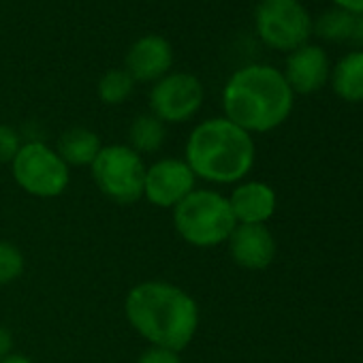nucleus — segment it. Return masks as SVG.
I'll use <instances>...</instances> for the list:
<instances>
[{"label": "nucleus", "mask_w": 363, "mask_h": 363, "mask_svg": "<svg viewBox=\"0 0 363 363\" xmlns=\"http://www.w3.org/2000/svg\"><path fill=\"white\" fill-rule=\"evenodd\" d=\"M167 139V126L154 113L137 116L128 126V147H133L139 156L154 154L162 147Z\"/></svg>", "instance_id": "f3484780"}, {"label": "nucleus", "mask_w": 363, "mask_h": 363, "mask_svg": "<svg viewBox=\"0 0 363 363\" xmlns=\"http://www.w3.org/2000/svg\"><path fill=\"white\" fill-rule=\"evenodd\" d=\"M137 363H182V357L175 350L160 348V346H150L139 354Z\"/></svg>", "instance_id": "412c9836"}, {"label": "nucleus", "mask_w": 363, "mask_h": 363, "mask_svg": "<svg viewBox=\"0 0 363 363\" xmlns=\"http://www.w3.org/2000/svg\"><path fill=\"white\" fill-rule=\"evenodd\" d=\"M173 227L193 248H216L231 238L238 220L223 193L195 189L173 208Z\"/></svg>", "instance_id": "20e7f679"}, {"label": "nucleus", "mask_w": 363, "mask_h": 363, "mask_svg": "<svg viewBox=\"0 0 363 363\" xmlns=\"http://www.w3.org/2000/svg\"><path fill=\"white\" fill-rule=\"evenodd\" d=\"M173 67V48L160 35H145L137 39L126 54V71L139 84H154Z\"/></svg>", "instance_id": "9b49d317"}, {"label": "nucleus", "mask_w": 363, "mask_h": 363, "mask_svg": "<svg viewBox=\"0 0 363 363\" xmlns=\"http://www.w3.org/2000/svg\"><path fill=\"white\" fill-rule=\"evenodd\" d=\"M135 84L137 82L130 77V73L126 69H111L101 75L96 92L105 105H120L130 99Z\"/></svg>", "instance_id": "a211bd4d"}, {"label": "nucleus", "mask_w": 363, "mask_h": 363, "mask_svg": "<svg viewBox=\"0 0 363 363\" xmlns=\"http://www.w3.org/2000/svg\"><path fill=\"white\" fill-rule=\"evenodd\" d=\"M235 265L259 272L274 263L276 240L265 225H238L227 240Z\"/></svg>", "instance_id": "f8f14e48"}, {"label": "nucleus", "mask_w": 363, "mask_h": 363, "mask_svg": "<svg viewBox=\"0 0 363 363\" xmlns=\"http://www.w3.org/2000/svg\"><path fill=\"white\" fill-rule=\"evenodd\" d=\"M16 184L37 199H56L71 184V167L41 139L24 141L11 162Z\"/></svg>", "instance_id": "39448f33"}, {"label": "nucleus", "mask_w": 363, "mask_h": 363, "mask_svg": "<svg viewBox=\"0 0 363 363\" xmlns=\"http://www.w3.org/2000/svg\"><path fill=\"white\" fill-rule=\"evenodd\" d=\"M295 105V94L280 69L272 65H246L223 88L225 118L246 133H269L282 126Z\"/></svg>", "instance_id": "f03ea898"}, {"label": "nucleus", "mask_w": 363, "mask_h": 363, "mask_svg": "<svg viewBox=\"0 0 363 363\" xmlns=\"http://www.w3.org/2000/svg\"><path fill=\"white\" fill-rule=\"evenodd\" d=\"M22 143V135L13 126L0 124V164H11Z\"/></svg>", "instance_id": "aec40b11"}, {"label": "nucleus", "mask_w": 363, "mask_h": 363, "mask_svg": "<svg viewBox=\"0 0 363 363\" xmlns=\"http://www.w3.org/2000/svg\"><path fill=\"white\" fill-rule=\"evenodd\" d=\"M312 35L333 43H363V16H352L342 9H325L312 22Z\"/></svg>", "instance_id": "4468645a"}, {"label": "nucleus", "mask_w": 363, "mask_h": 363, "mask_svg": "<svg viewBox=\"0 0 363 363\" xmlns=\"http://www.w3.org/2000/svg\"><path fill=\"white\" fill-rule=\"evenodd\" d=\"M282 75L293 94H314L329 82V56L320 45L306 43L286 54Z\"/></svg>", "instance_id": "9d476101"}, {"label": "nucleus", "mask_w": 363, "mask_h": 363, "mask_svg": "<svg viewBox=\"0 0 363 363\" xmlns=\"http://www.w3.org/2000/svg\"><path fill=\"white\" fill-rule=\"evenodd\" d=\"M255 158L252 135L225 116L199 122L184 147V160L195 177L212 184H240L255 167Z\"/></svg>", "instance_id": "7ed1b4c3"}, {"label": "nucleus", "mask_w": 363, "mask_h": 363, "mask_svg": "<svg viewBox=\"0 0 363 363\" xmlns=\"http://www.w3.org/2000/svg\"><path fill=\"white\" fill-rule=\"evenodd\" d=\"M335 9H342L352 16H363V0H331Z\"/></svg>", "instance_id": "4be33fe9"}, {"label": "nucleus", "mask_w": 363, "mask_h": 363, "mask_svg": "<svg viewBox=\"0 0 363 363\" xmlns=\"http://www.w3.org/2000/svg\"><path fill=\"white\" fill-rule=\"evenodd\" d=\"M333 92L346 103L363 101V50L344 54L329 75Z\"/></svg>", "instance_id": "dca6fc26"}, {"label": "nucleus", "mask_w": 363, "mask_h": 363, "mask_svg": "<svg viewBox=\"0 0 363 363\" xmlns=\"http://www.w3.org/2000/svg\"><path fill=\"white\" fill-rule=\"evenodd\" d=\"M206 99L203 84L197 75L171 71L150 90V113L164 124H184L197 116Z\"/></svg>", "instance_id": "6e6552de"}, {"label": "nucleus", "mask_w": 363, "mask_h": 363, "mask_svg": "<svg viewBox=\"0 0 363 363\" xmlns=\"http://www.w3.org/2000/svg\"><path fill=\"white\" fill-rule=\"evenodd\" d=\"M26 267V259L22 255V250L11 244L0 240V286L16 282Z\"/></svg>", "instance_id": "6ab92c4d"}, {"label": "nucleus", "mask_w": 363, "mask_h": 363, "mask_svg": "<svg viewBox=\"0 0 363 363\" xmlns=\"http://www.w3.org/2000/svg\"><path fill=\"white\" fill-rule=\"evenodd\" d=\"M11 348H13V333L9 327L0 325V359L11 354Z\"/></svg>", "instance_id": "5701e85b"}, {"label": "nucleus", "mask_w": 363, "mask_h": 363, "mask_svg": "<svg viewBox=\"0 0 363 363\" xmlns=\"http://www.w3.org/2000/svg\"><path fill=\"white\" fill-rule=\"evenodd\" d=\"M312 16L301 0H259L255 9V30L259 39L276 52H293L312 37Z\"/></svg>", "instance_id": "0eeeda50"}, {"label": "nucleus", "mask_w": 363, "mask_h": 363, "mask_svg": "<svg viewBox=\"0 0 363 363\" xmlns=\"http://www.w3.org/2000/svg\"><path fill=\"white\" fill-rule=\"evenodd\" d=\"M124 316L150 346L182 352L197 335L199 306L191 293L164 280H143L124 299Z\"/></svg>", "instance_id": "f257e3e1"}, {"label": "nucleus", "mask_w": 363, "mask_h": 363, "mask_svg": "<svg viewBox=\"0 0 363 363\" xmlns=\"http://www.w3.org/2000/svg\"><path fill=\"white\" fill-rule=\"evenodd\" d=\"M197 189V177L184 158H160L145 167L143 199L156 208L173 210Z\"/></svg>", "instance_id": "1a4fd4ad"}, {"label": "nucleus", "mask_w": 363, "mask_h": 363, "mask_svg": "<svg viewBox=\"0 0 363 363\" xmlns=\"http://www.w3.org/2000/svg\"><path fill=\"white\" fill-rule=\"evenodd\" d=\"M238 225H265L276 214V191L259 179L240 182L227 197Z\"/></svg>", "instance_id": "ddd939ff"}, {"label": "nucleus", "mask_w": 363, "mask_h": 363, "mask_svg": "<svg viewBox=\"0 0 363 363\" xmlns=\"http://www.w3.org/2000/svg\"><path fill=\"white\" fill-rule=\"evenodd\" d=\"M96 189L113 203L130 206L143 199V158L124 143L103 145L90 164Z\"/></svg>", "instance_id": "423d86ee"}, {"label": "nucleus", "mask_w": 363, "mask_h": 363, "mask_svg": "<svg viewBox=\"0 0 363 363\" xmlns=\"http://www.w3.org/2000/svg\"><path fill=\"white\" fill-rule=\"evenodd\" d=\"M0 363H35L30 357H26V354H20V352H11V354H7L5 359H0Z\"/></svg>", "instance_id": "b1692460"}, {"label": "nucleus", "mask_w": 363, "mask_h": 363, "mask_svg": "<svg viewBox=\"0 0 363 363\" xmlns=\"http://www.w3.org/2000/svg\"><path fill=\"white\" fill-rule=\"evenodd\" d=\"M103 150L101 137L86 126H73L58 139L56 152L69 167H90Z\"/></svg>", "instance_id": "2eb2a0df"}]
</instances>
